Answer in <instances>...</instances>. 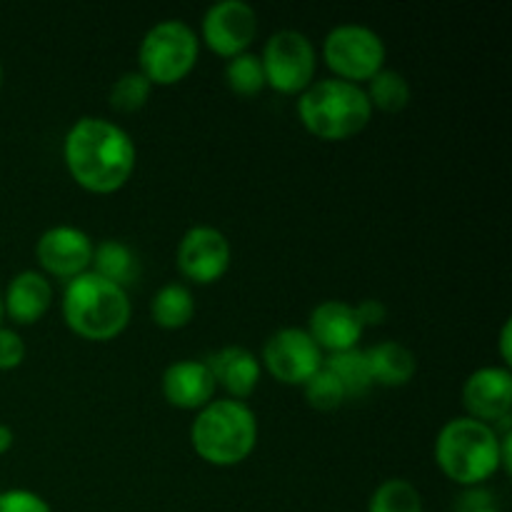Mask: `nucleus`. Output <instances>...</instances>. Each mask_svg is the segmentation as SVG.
Here are the masks:
<instances>
[{"label": "nucleus", "mask_w": 512, "mask_h": 512, "mask_svg": "<svg viewBox=\"0 0 512 512\" xmlns=\"http://www.w3.org/2000/svg\"><path fill=\"white\" fill-rule=\"evenodd\" d=\"M365 358H368L373 385H380V388H403L415 378V370H418L415 353L398 340H383L373 345L365 350Z\"/></svg>", "instance_id": "nucleus-18"}, {"label": "nucleus", "mask_w": 512, "mask_h": 512, "mask_svg": "<svg viewBox=\"0 0 512 512\" xmlns=\"http://www.w3.org/2000/svg\"><path fill=\"white\" fill-rule=\"evenodd\" d=\"M305 330L315 340V345L328 355L358 348L365 333L358 313H355V305L345 303V300H323L315 305Z\"/></svg>", "instance_id": "nucleus-14"}, {"label": "nucleus", "mask_w": 512, "mask_h": 512, "mask_svg": "<svg viewBox=\"0 0 512 512\" xmlns=\"http://www.w3.org/2000/svg\"><path fill=\"white\" fill-rule=\"evenodd\" d=\"M13 443H15L13 428H10V425H5V423H0V455L8 453V450L13 448Z\"/></svg>", "instance_id": "nucleus-32"}, {"label": "nucleus", "mask_w": 512, "mask_h": 512, "mask_svg": "<svg viewBox=\"0 0 512 512\" xmlns=\"http://www.w3.org/2000/svg\"><path fill=\"white\" fill-rule=\"evenodd\" d=\"M440 473L455 485L478 488L503 470L500 463V435L493 425L480 420L453 418L440 428L433 445Z\"/></svg>", "instance_id": "nucleus-3"}, {"label": "nucleus", "mask_w": 512, "mask_h": 512, "mask_svg": "<svg viewBox=\"0 0 512 512\" xmlns=\"http://www.w3.org/2000/svg\"><path fill=\"white\" fill-rule=\"evenodd\" d=\"M150 318L163 330H180L190 325V320L195 318V298L188 285H163L150 303Z\"/></svg>", "instance_id": "nucleus-20"}, {"label": "nucleus", "mask_w": 512, "mask_h": 512, "mask_svg": "<svg viewBox=\"0 0 512 512\" xmlns=\"http://www.w3.org/2000/svg\"><path fill=\"white\" fill-rule=\"evenodd\" d=\"M190 445L195 455L213 468H233L253 455L258 445V418L243 400H213L195 415Z\"/></svg>", "instance_id": "nucleus-2"}, {"label": "nucleus", "mask_w": 512, "mask_h": 512, "mask_svg": "<svg viewBox=\"0 0 512 512\" xmlns=\"http://www.w3.org/2000/svg\"><path fill=\"white\" fill-rule=\"evenodd\" d=\"M225 85L233 90L240 98H253V95L263 93L268 85H265V70L263 63H260L258 53H243L235 55L225 63Z\"/></svg>", "instance_id": "nucleus-24"}, {"label": "nucleus", "mask_w": 512, "mask_h": 512, "mask_svg": "<svg viewBox=\"0 0 512 512\" xmlns=\"http://www.w3.org/2000/svg\"><path fill=\"white\" fill-rule=\"evenodd\" d=\"M198 55L200 38L185 20H160L140 40L138 70L153 88H168L193 73Z\"/></svg>", "instance_id": "nucleus-6"}, {"label": "nucleus", "mask_w": 512, "mask_h": 512, "mask_svg": "<svg viewBox=\"0 0 512 512\" xmlns=\"http://www.w3.org/2000/svg\"><path fill=\"white\" fill-rule=\"evenodd\" d=\"M258 38V13L245 0H220L210 5L200 23V43L220 58L248 53Z\"/></svg>", "instance_id": "nucleus-10"}, {"label": "nucleus", "mask_w": 512, "mask_h": 512, "mask_svg": "<svg viewBox=\"0 0 512 512\" xmlns=\"http://www.w3.org/2000/svg\"><path fill=\"white\" fill-rule=\"evenodd\" d=\"M303 395L310 408L320 410V413H333L348 400L343 385L338 383V378L325 365L303 385Z\"/></svg>", "instance_id": "nucleus-26"}, {"label": "nucleus", "mask_w": 512, "mask_h": 512, "mask_svg": "<svg viewBox=\"0 0 512 512\" xmlns=\"http://www.w3.org/2000/svg\"><path fill=\"white\" fill-rule=\"evenodd\" d=\"M325 353L315 345L305 328H280L265 340L260 365L268 370L278 383L303 388L320 368Z\"/></svg>", "instance_id": "nucleus-9"}, {"label": "nucleus", "mask_w": 512, "mask_h": 512, "mask_svg": "<svg viewBox=\"0 0 512 512\" xmlns=\"http://www.w3.org/2000/svg\"><path fill=\"white\" fill-rule=\"evenodd\" d=\"M388 48L373 28L345 23L330 30L323 40V60L333 75L345 83L363 85L385 68Z\"/></svg>", "instance_id": "nucleus-7"}, {"label": "nucleus", "mask_w": 512, "mask_h": 512, "mask_svg": "<svg viewBox=\"0 0 512 512\" xmlns=\"http://www.w3.org/2000/svg\"><path fill=\"white\" fill-rule=\"evenodd\" d=\"M205 365L213 375L215 388H223L228 398L243 400V403L258 390L260 378H263L260 358L243 345H225V348L215 350L205 360Z\"/></svg>", "instance_id": "nucleus-16"}, {"label": "nucleus", "mask_w": 512, "mask_h": 512, "mask_svg": "<svg viewBox=\"0 0 512 512\" xmlns=\"http://www.w3.org/2000/svg\"><path fill=\"white\" fill-rule=\"evenodd\" d=\"M3 315H5L3 313V295H0V320H3Z\"/></svg>", "instance_id": "nucleus-33"}, {"label": "nucleus", "mask_w": 512, "mask_h": 512, "mask_svg": "<svg viewBox=\"0 0 512 512\" xmlns=\"http://www.w3.org/2000/svg\"><path fill=\"white\" fill-rule=\"evenodd\" d=\"M150 93H153V85L145 78L140 70H128V73L120 75L118 80L110 88V105L118 113H138L140 108L148 105Z\"/></svg>", "instance_id": "nucleus-25"}, {"label": "nucleus", "mask_w": 512, "mask_h": 512, "mask_svg": "<svg viewBox=\"0 0 512 512\" xmlns=\"http://www.w3.org/2000/svg\"><path fill=\"white\" fill-rule=\"evenodd\" d=\"M480 512H500L498 508H488V510H480Z\"/></svg>", "instance_id": "nucleus-34"}, {"label": "nucleus", "mask_w": 512, "mask_h": 512, "mask_svg": "<svg viewBox=\"0 0 512 512\" xmlns=\"http://www.w3.org/2000/svg\"><path fill=\"white\" fill-rule=\"evenodd\" d=\"M53 305V285L38 270H23L8 283L3 295V313L18 325H35Z\"/></svg>", "instance_id": "nucleus-17"}, {"label": "nucleus", "mask_w": 512, "mask_h": 512, "mask_svg": "<svg viewBox=\"0 0 512 512\" xmlns=\"http://www.w3.org/2000/svg\"><path fill=\"white\" fill-rule=\"evenodd\" d=\"M365 95H368L370 108L383 110V113H400L410 105L413 90H410L408 78L400 70L383 68L375 78H370Z\"/></svg>", "instance_id": "nucleus-22"}, {"label": "nucleus", "mask_w": 512, "mask_h": 512, "mask_svg": "<svg viewBox=\"0 0 512 512\" xmlns=\"http://www.w3.org/2000/svg\"><path fill=\"white\" fill-rule=\"evenodd\" d=\"M323 365L338 378V383L343 385L348 398H363L373 388V375H370V365L363 348L328 355L323 360Z\"/></svg>", "instance_id": "nucleus-21"}, {"label": "nucleus", "mask_w": 512, "mask_h": 512, "mask_svg": "<svg viewBox=\"0 0 512 512\" xmlns=\"http://www.w3.org/2000/svg\"><path fill=\"white\" fill-rule=\"evenodd\" d=\"M35 258L43 268V275L73 280L90 270L93 240L85 230L75 228V225H53L38 238Z\"/></svg>", "instance_id": "nucleus-12"}, {"label": "nucleus", "mask_w": 512, "mask_h": 512, "mask_svg": "<svg viewBox=\"0 0 512 512\" xmlns=\"http://www.w3.org/2000/svg\"><path fill=\"white\" fill-rule=\"evenodd\" d=\"M0 83H3V68H0Z\"/></svg>", "instance_id": "nucleus-35"}, {"label": "nucleus", "mask_w": 512, "mask_h": 512, "mask_svg": "<svg viewBox=\"0 0 512 512\" xmlns=\"http://www.w3.org/2000/svg\"><path fill=\"white\" fill-rule=\"evenodd\" d=\"M463 405L468 418L498 425L512 413V373L505 365H488L468 375L463 385Z\"/></svg>", "instance_id": "nucleus-13"}, {"label": "nucleus", "mask_w": 512, "mask_h": 512, "mask_svg": "<svg viewBox=\"0 0 512 512\" xmlns=\"http://www.w3.org/2000/svg\"><path fill=\"white\" fill-rule=\"evenodd\" d=\"M25 340L15 330L0 328V370H15L25 360Z\"/></svg>", "instance_id": "nucleus-28"}, {"label": "nucleus", "mask_w": 512, "mask_h": 512, "mask_svg": "<svg viewBox=\"0 0 512 512\" xmlns=\"http://www.w3.org/2000/svg\"><path fill=\"white\" fill-rule=\"evenodd\" d=\"M260 63L268 88L280 95H300L315 83L318 53L308 35L300 30H278L265 43Z\"/></svg>", "instance_id": "nucleus-8"}, {"label": "nucleus", "mask_w": 512, "mask_h": 512, "mask_svg": "<svg viewBox=\"0 0 512 512\" xmlns=\"http://www.w3.org/2000/svg\"><path fill=\"white\" fill-rule=\"evenodd\" d=\"M175 263L180 275L193 285H213L223 280L233 265V248L223 230L213 225H193L180 238Z\"/></svg>", "instance_id": "nucleus-11"}, {"label": "nucleus", "mask_w": 512, "mask_h": 512, "mask_svg": "<svg viewBox=\"0 0 512 512\" xmlns=\"http://www.w3.org/2000/svg\"><path fill=\"white\" fill-rule=\"evenodd\" d=\"M300 125L313 138L340 143L363 133L373 118L363 85L328 78L315 80L308 90L298 95Z\"/></svg>", "instance_id": "nucleus-4"}, {"label": "nucleus", "mask_w": 512, "mask_h": 512, "mask_svg": "<svg viewBox=\"0 0 512 512\" xmlns=\"http://www.w3.org/2000/svg\"><path fill=\"white\" fill-rule=\"evenodd\" d=\"M63 163L75 185L93 195H110L133 178L138 150L113 120L85 115L65 133Z\"/></svg>", "instance_id": "nucleus-1"}, {"label": "nucleus", "mask_w": 512, "mask_h": 512, "mask_svg": "<svg viewBox=\"0 0 512 512\" xmlns=\"http://www.w3.org/2000/svg\"><path fill=\"white\" fill-rule=\"evenodd\" d=\"M90 273L108 280V283L118 285V288L128 290L130 285H135L140 280L143 265H140L138 253H135L128 243L110 238V240H100L98 245H93V263H90Z\"/></svg>", "instance_id": "nucleus-19"}, {"label": "nucleus", "mask_w": 512, "mask_h": 512, "mask_svg": "<svg viewBox=\"0 0 512 512\" xmlns=\"http://www.w3.org/2000/svg\"><path fill=\"white\" fill-rule=\"evenodd\" d=\"M0 512H53L48 500L33 490H0Z\"/></svg>", "instance_id": "nucleus-27"}, {"label": "nucleus", "mask_w": 512, "mask_h": 512, "mask_svg": "<svg viewBox=\"0 0 512 512\" xmlns=\"http://www.w3.org/2000/svg\"><path fill=\"white\" fill-rule=\"evenodd\" d=\"M368 512H423V495L410 480L390 478L373 490Z\"/></svg>", "instance_id": "nucleus-23"}, {"label": "nucleus", "mask_w": 512, "mask_h": 512, "mask_svg": "<svg viewBox=\"0 0 512 512\" xmlns=\"http://www.w3.org/2000/svg\"><path fill=\"white\" fill-rule=\"evenodd\" d=\"M498 348H500V360H503L505 368H510V363H512V323L510 320H505L503 330H500Z\"/></svg>", "instance_id": "nucleus-31"}, {"label": "nucleus", "mask_w": 512, "mask_h": 512, "mask_svg": "<svg viewBox=\"0 0 512 512\" xmlns=\"http://www.w3.org/2000/svg\"><path fill=\"white\" fill-rule=\"evenodd\" d=\"M63 320L78 338L105 343L125 333L133 315L128 290L98 278L95 273H83L68 280L63 293Z\"/></svg>", "instance_id": "nucleus-5"}, {"label": "nucleus", "mask_w": 512, "mask_h": 512, "mask_svg": "<svg viewBox=\"0 0 512 512\" xmlns=\"http://www.w3.org/2000/svg\"><path fill=\"white\" fill-rule=\"evenodd\" d=\"M488 508H495L493 503H490V495L483 493V490L478 488H468V493H465V498L460 500V512H480V510H488Z\"/></svg>", "instance_id": "nucleus-30"}, {"label": "nucleus", "mask_w": 512, "mask_h": 512, "mask_svg": "<svg viewBox=\"0 0 512 512\" xmlns=\"http://www.w3.org/2000/svg\"><path fill=\"white\" fill-rule=\"evenodd\" d=\"M165 403L178 410H203L215 400V380L205 360H178L168 365L160 380Z\"/></svg>", "instance_id": "nucleus-15"}, {"label": "nucleus", "mask_w": 512, "mask_h": 512, "mask_svg": "<svg viewBox=\"0 0 512 512\" xmlns=\"http://www.w3.org/2000/svg\"><path fill=\"white\" fill-rule=\"evenodd\" d=\"M355 313H358V320L363 328H378L388 318V305L378 298H370L355 305Z\"/></svg>", "instance_id": "nucleus-29"}]
</instances>
